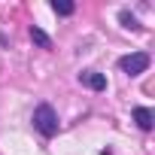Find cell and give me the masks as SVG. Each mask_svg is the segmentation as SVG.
<instances>
[{
    "label": "cell",
    "instance_id": "1",
    "mask_svg": "<svg viewBox=\"0 0 155 155\" xmlns=\"http://www.w3.org/2000/svg\"><path fill=\"white\" fill-rule=\"evenodd\" d=\"M34 128H37L43 137H55V134H58V116H55V110H52L49 104H40V107L34 110Z\"/></svg>",
    "mask_w": 155,
    "mask_h": 155
},
{
    "label": "cell",
    "instance_id": "2",
    "mask_svg": "<svg viewBox=\"0 0 155 155\" xmlns=\"http://www.w3.org/2000/svg\"><path fill=\"white\" fill-rule=\"evenodd\" d=\"M149 55L146 52H134V55H125L122 61H119V67L128 73V76H140V73H146V67H149Z\"/></svg>",
    "mask_w": 155,
    "mask_h": 155
},
{
    "label": "cell",
    "instance_id": "3",
    "mask_svg": "<svg viewBox=\"0 0 155 155\" xmlns=\"http://www.w3.org/2000/svg\"><path fill=\"white\" fill-rule=\"evenodd\" d=\"M79 82L88 85V88H94V91H104V88H107L104 73H97V70H85V73H79Z\"/></svg>",
    "mask_w": 155,
    "mask_h": 155
},
{
    "label": "cell",
    "instance_id": "4",
    "mask_svg": "<svg viewBox=\"0 0 155 155\" xmlns=\"http://www.w3.org/2000/svg\"><path fill=\"white\" fill-rule=\"evenodd\" d=\"M134 122H137L143 131H152V125H155V113L146 110V107H137V110H134Z\"/></svg>",
    "mask_w": 155,
    "mask_h": 155
},
{
    "label": "cell",
    "instance_id": "5",
    "mask_svg": "<svg viewBox=\"0 0 155 155\" xmlns=\"http://www.w3.org/2000/svg\"><path fill=\"white\" fill-rule=\"evenodd\" d=\"M52 9L58 12V15H73V3H70V0H52Z\"/></svg>",
    "mask_w": 155,
    "mask_h": 155
},
{
    "label": "cell",
    "instance_id": "6",
    "mask_svg": "<svg viewBox=\"0 0 155 155\" xmlns=\"http://www.w3.org/2000/svg\"><path fill=\"white\" fill-rule=\"evenodd\" d=\"M31 40H34L37 46H43V49H52V40H49V37H46L40 28H31Z\"/></svg>",
    "mask_w": 155,
    "mask_h": 155
},
{
    "label": "cell",
    "instance_id": "7",
    "mask_svg": "<svg viewBox=\"0 0 155 155\" xmlns=\"http://www.w3.org/2000/svg\"><path fill=\"white\" fill-rule=\"evenodd\" d=\"M122 25H125V28H131V31H137V28H140V25H137V18H134L131 12H122Z\"/></svg>",
    "mask_w": 155,
    "mask_h": 155
}]
</instances>
